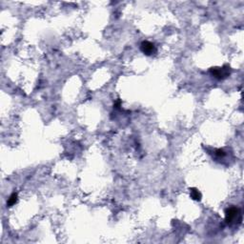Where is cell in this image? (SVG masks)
Instances as JSON below:
<instances>
[{
    "label": "cell",
    "instance_id": "1",
    "mask_svg": "<svg viewBox=\"0 0 244 244\" xmlns=\"http://www.w3.org/2000/svg\"><path fill=\"white\" fill-rule=\"evenodd\" d=\"M236 220H237V223H241L242 215H241L240 209L236 207V206L228 207L225 210V221L228 224H232Z\"/></svg>",
    "mask_w": 244,
    "mask_h": 244
},
{
    "label": "cell",
    "instance_id": "2",
    "mask_svg": "<svg viewBox=\"0 0 244 244\" xmlns=\"http://www.w3.org/2000/svg\"><path fill=\"white\" fill-rule=\"evenodd\" d=\"M210 73L215 78L218 80H222L227 78L231 74V68L229 65H224L222 67H215L210 69Z\"/></svg>",
    "mask_w": 244,
    "mask_h": 244
},
{
    "label": "cell",
    "instance_id": "3",
    "mask_svg": "<svg viewBox=\"0 0 244 244\" xmlns=\"http://www.w3.org/2000/svg\"><path fill=\"white\" fill-rule=\"evenodd\" d=\"M140 50L146 55H152L157 53V48L154 43L150 41H142L140 44Z\"/></svg>",
    "mask_w": 244,
    "mask_h": 244
},
{
    "label": "cell",
    "instance_id": "4",
    "mask_svg": "<svg viewBox=\"0 0 244 244\" xmlns=\"http://www.w3.org/2000/svg\"><path fill=\"white\" fill-rule=\"evenodd\" d=\"M190 195H191V197L193 198L194 200H196V201L201 200V197H202L201 193L198 191L196 188H191L190 189Z\"/></svg>",
    "mask_w": 244,
    "mask_h": 244
},
{
    "label": "cell",
    "instance_id": "5",
    "mask_svg": "<svg viewBox=\"0 0 244 244\" xmlns=\"http://www.w3.org/2000/svg\"><path fill=\"white\" fill-rule=\"evenodd\" d=\"M17 200H18V195H17V194H16V193H12V194L10 195V197L8 198L7 206H9V207L13 206L15 203L17 202Z\"/></svg>",
    "mask_w": 244,
    "mask_h": 244
},
{
    "label": "cell",
    "instance_id": "6",
    "mask_svg": "<svg viewBox=\"0 0 244 244\" xmlns=\"http://www.w3.org/2000/svg\"><path fill=\"white\" fill-rule=\"evenodd\" d=\"M215 152H216L215 155H216L217 157H223L226 156V152H225L222 149H217Z\"/></svg>",
    "mask_w": 244,
    "mask_h": 244
},
{
    "label": "cell",
    "instance_id": "7",
    "mask_svg": "<svg viewBox=\"0 0 244 244\" xmlns=\"http://www.w3.org/2000/svg\"><path fill=\"white\" fill-rule=\"evenodd\" d=\"M120 105H121V101L118 99V100L115 102V106H114V107H115V109H117V108H119V107H120Z\"/></svg>",
    "mask_w": 244,
    "mask_h": 244
}]
</instances>
